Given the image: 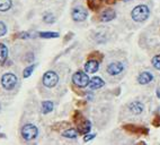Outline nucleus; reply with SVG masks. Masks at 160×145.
I'll return each mask as SVG.
<instances>
[{
    "instance_id": "9",
    "label": "nucleus",
    "mask_w": 160,
    "mask_h": 145,
    "mask_svg": "<svg viewBox=\"0 0 160 145\" xmlns=\"http://www.w3.org/2000/svg\"><path fill=\"white\" fill-rule=\"evenodd\" d=\"M129 110L131 111L133 115H140V113H142V111L144 110V105H143L140 101H134L129 105Z\"/></svg>"
},
{
    "instance_id": "24",
    "label": "nucleus",
    "mask_w": 160,
    "mask_h": 145,
    "mask_svg": "<svg viewBox=\"0 0 160 145\" xmlns=\"http://www.w3.org/2000/svg\"><path fill=\"white\" fill-rule=\"evenodd\" d=\"M95 137V134H90V135H86V137H85V142H87V141H90V139H92Z\"/></svg>"
},
{
    "instance_id": "20",
    "label": "nucleus",
    "mask_w": 160,
    "mask_h": 145,
    "mask_svg": "<svg viewBox=\"0 0 160 145\" xmlns=\"http://www.w3.org/2000/svg\"><path fill=\"white\" fill-rule=\"evenodd\" d=\"M151 62H152V66H153L156 69L160 70V55L154 56L153 58H152Z\"/></svg>"
},
{
    "instance_id": "12",
    "label": "nucleus",
    "mask_w": 160,
    "mask_h": 145,
    "mask_svg": "<svg viewBox=\"0 0 160 145\" xmlns=\"http://www.w3.org/2000/svg\"><path fill=\"white\" fill-rule=\"evenodd\" d=\"M104 81L100 77H92L90 81H89L88 86L92 89V90H97V89H100V87L104 86Z\"/></svg>"
},
{
    "instance_id": "14",
    "label": "nucleus",
    "mask_w": 160,
    "mask_h": 145,
    "mask_svg": "<svg viewBox=\"0 0 160 145\" xmlns=\"http://www.w3.org/2000/svg\"><path fill=\"white\" fill-rule=\"evenodd\" d=\"M90 128H92V124H90V121H89V120H85L82 124H80L79 125V129H78V132H79L80 134H87V133L90 132Z\"/></svg>"
},
{
    "instance_id": "4",
    "label": "nucleus",
    "mask_w": 160,
    "mask_h": 145,
    "mask_svg": "<svg viewBox=\"0 0 160 145\" xmlns=\"http://www.w3.org/2000/svg\"><path fill=\"white\" fill-rule=\"evenodd\" d=\"M42 81H43V84L46 87H54L58 84V82H59V76L53 70H49L43 75Z\"/></svg>"
},
{
    "instance_id": "6",
    "label": "nucleus",
    "mask_w": 160,
    "mask_h": 145,
    "mask_svg": "<svg viewBox=\"0 0 160 145\" xmlns=\"http://www.w3.org/2000/svg\"><path fill=\"white\" fill-rule=\"evenodd\" d=\"M124 70V65L122 62H118V61H115V62H111V64L107 66V72L109 75L115 76L118 75Z\"/></svg>"
},
{
    "instance_id": "16",
    "label": "nucleus",
    "mask_w": 160,
    "mask_h": 145,
    "mask_svg": "<svg viewBox=\"0 0 160 145\" xmlns=\"http://www.w3.org/2000/svg\"><path fill=\"white\" fill-rule=\"evenodd\" d=\"M53 107H54V105H53L52 101H44L43 103H42V112L43 113L51 112V111L53 110Z\"/></svg>"
},
{
    "instance_id": "22",
    "label": "nucleus",
    "mask_w": 160,
    "mask_h": 145,
    "mask_svg": "<svg viewBox=\"0 0 160 145\" xmlns=\"http://www.w3.org/2000/svg\"><path fill=\"white\" fill-rule=\"evenodd\" d=\"M7 33V26L6 24L0 22V36H3V35Z\"/></svg>"
},
{
    "instance_id": "2",
    "label": "nucleus",
    "mask_w": 160,
    "mask_h": 145,
    "mask_svg": "<svg viewBox=\"0 0 160 145\" xmlns=\"http://www.w3.org/2000/svg\"><path fill=\"white\" fill-rule=\"evenodd\" d=\"M1 84H2L3 89H6L8 91L12 90L17 84V77L12 72H6L1 77Z\"/></svg>"
},
{
    "instance_id": "1",
    "label": "nucleus",
    "mask_w": 160,
    "mask_h": 145,
    "mask_svg": "<svg viewBox=\"0 0 160 145\" xmlns=\"http://www.w3.org/2000/svg\"><path fill=\"white\" fill-rule=\"evenodd\" d=\"M149 15H150V9L146 5H139L134 7L131 13V17L134 22H143V20L148 19Z\"/></svg>"
},
{
    "instance_id": "17",
    "label": "nucleus",
    "mask_w": 160,
    "mask_h": 145,
    "mask_svg": "<svg viewBox=\"0 0 160 145\" xmlns=\"http://www.w3.org/2000/svg\"><path fill=\"white\" fill-rule=\"evenodd\" d=\"M62 135L67 138H76L78 136V131L74 128H69L66 132H63Z\"/></svg>"
},
{
    "instance_id": "3",
    "label": "nucleus",
    "mask_w": 160,
    "mask_h": 145,
    "mask_svg": "<svg viewBox=\"0 0 160 145\" xmlns=\"http://www.w3.org/2000/svg\"><path fill=\"white\" fill-rule=\"evenodd\" d=\"M37 135H38V129H37L36 126L32 125V124H27L22 128V136L26 141L34 139Z\"/></svg>"
},
{
    "instance_id": "18",
    "label": "nucleus",
    "mask_w": 160,
    "mask_h": 145,
    "mask_svg": "<svg viewBox=\"0 0 160 145\" xmlns=\"http://www.w3.org/2000/svg\"><path fill=\"white\" fill-rule=\"evenodd\" d=\"M40 36L43 39H54V38H59V33H54V32H41Z\"/></svg>"
},
{
    "instance_id": "26",
    "label": "nucleus",
    "mask_w": 160,
    "mask_h": 145,
    "mask_svg": "<svg viewBox=\"0 0 160 145\" xmlns=\"http://www.w3.org/2000/svg\"><path fill=\"white\" fill-rule=\"evenodd\" d=\"M124 1H129V0H124Z\"/></svg>"
},
{
    "instance_id": "11",
    "label": "nucleus",
    "mask_w": 160,
    "mask_h": 145,
    "mask_svg": "<svg viewBox=\"0 0 160 145\" xmlns=\"http://www.w3.org/2000/svg\"><path fill=\"white\" fill-rule=\"evenodd\" d=\"M98 68H99V62L96 60H89V61H87L86 65H85V70H86L87 72H89V74L96 72L98 70Z\"/></svg>"
},
{
    "instance_id": "21",
    "label": "nucleus",
    "mask_w": 160,
    "mask_h": 145,
    "mask_svg": "<svg viewBox=\"0 0 160 145\" xmlns=\"http://www.w3.org/2000/svg\"><path fill=\"white\" fill-rule=\"evenodd\" d=\"M35 69V65H31V66L26 67L25 70H24V77L25 78H27V77H29V76L32 75V72H33V70Z\"/></svg>"
},
{
    "instance_id": "25",
    "label": "nucleus",
    "mask_w": 160,
    "mask_h": 145,
    "mask_svg": "<svg viewBox=\"0 0 160 145\" xmlns=\"http://www.w3.org/2000/svg\"><path fill=\"white\" fill-rule=\"evenodd\" d=\"M157 96L160 99V87H158V90H157Z\"/></svg>"
},
{
    "instance_id": "19",
    "label": "nucleus",
    "mask_w": 160,
    "mask_h": 145,
    "mask_svg": "<svg viewBox=\"0 0 160 145\" xmlns=\"http://www.w3.org/2000/svg\"><path fill=\"white\" fill-rule=\"evenodd\" d=\"M43 20L48 24H52L55 22V17H54V15H52L51 13H48V14H45L43 16Z\"/></svg>"
},
{
    "instance_id": "7",
    "label": "nucleus",
    "mask_w": 160,
    "mask_h": 145,
    "mask_svg": "<svg viewBox=\"0 0 160 145\" xmlns=\"http://www.w3.org/2000/svg\"><path fill=\"white\" fill-rule=\"evenodd\" d=\"M71 16L76 22H83L88 16V13H87L86 9L81 8V7H77V8H74L72 10Z\"/></svg>"
},
{
    "instance_id": "10",
    "label": "nucleus",
    "mask_w": 160,
    "mask_h": 145,
    "mask_svg": "<svg viewBox=\"0 0 160 145\" xmlns=\"http://www.w3.org/2000/svg\"><path fill=\"white\" fill-rule=\"evenodd\" d=\"M116 17V13L113 9H105L102 14H100V19L103 22H111Z\"/></svg>"
},
{
    "instance_id": "15",
    "label": "nucleus",
    "mask_w": 160,
    "mask_h": 145,
    "mask_svg": "<svg viewBox=\"0 0 160 145\" xmlns=\"http://www.w3.org/2000/svg\"><path fill=\"white\" fill-rule=\"evenodd\" d=\"M12 0H0V12H7V10L12 8Z\"/></svg>"
},
{
    "instance_id": "27",
    "label": "nucleus",
    "mask_w": 160,
    "mask_h": 145,
    "mask_svg": "<svg viewBox=\"0 0 160 145\" xmlns=\"http://www.w3.org/2000/svg\"><path fill=\"white\" fill-rule=\"evenodd\" d=\"M0 109H1V105H0Z\"/></svg>"
},
{
    "instance_id": "5",
    "label": "nucleus",
    "mask_w": 160,
    "mask_h": 145,
    "mask_svg": "<svg viewBox=\"0 0 160 145\" xmlns=\"http://www.w3.org/2000/svg\"><path fill=\"white\" fill-rule=\"evenodd\" d=\"M89 77L87 74H85L83 72H74L72 76V82L74 85H77L79 87H86L89 84Z\"/></svg>"
},
{
    "instance_id": "8",
    "label": "nucleus",
    "mask_w": 160,
    "mask_h": 145,
    "mask_svg": "<svg viewBox=\"0 0 160 145\" xmlns=\"http://www.w3.org/2000/svg\"><path fill=\"white\" fill-rule=\"evenodd\" d=\"M153 79V75L149 72H142L138 76V83L141 85H147Z\"/></svg>"
},
{
    "instance_id": "13",
    "label": "nucleus",
    "mask_w": 160,
    "mask_h": 145,
    "mask_svg": "<svg viewBox=\"0 0 160 145\" xmlns=\"http://www.w3.org/2000/svg\"><path fill=\"white\" fill-rule=\"evenodd\" d=\"M8 57V48L5 44L0 43V64H5Z\"/></svg>"
},
{
    "instance_id": "23",
    "label": "nucleus",
    "mask_w": 160,
    "mask_h": 145,
    "mask_svg": "<svg viewBox=\"0 0 160 145\" xmlns=\"http://www.w3.org/2000/svg\"><path fill=\"white\" fill-rule=\"evenodd\" d=\"M19 36H20V39H28L29 36H31V34L27 32H23V33H20Z\"/></svg>"
}]
</instances>
